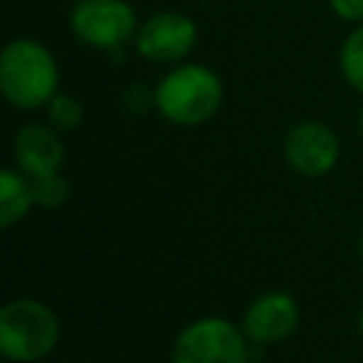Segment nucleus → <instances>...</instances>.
Wrapping results in <instances>:
<instances>
[{"label":"nucleus","instance_id":"2","mask_svg":"<svg viewBox=\"0 0 363 363\" xmlns=\"http://www.w3.org/2000/svg\"><path fill=\"white\" fill-rule=\"evenodd\" d=\"M224 102L221 77L199 62H182L153 88V108L173 125L193 128L218 113Z\"/></svg>","mask_w":363,"mask_h":363},{"label":"nucleus","instance_id":"7","mask_svg":"<svg viewBox=\"0 0 363 363\" xmlns=\"http://www.w3.org/2000/svg\"><path fill=\"white\" fill-rule=\"evenodd\" d=\"M284 159L295 173L318 179L335 170L340 159V142L323 122H298L284 139Z\"/></svg>","mask_w":363,"mask_h":363},{"label":"nucleus","instance_id":"9","mask_svg":"<svg viewBox=\"0 0 363 363\" xmlns=\"http://www.w3.org/2000/svg\"><path fill=\"white\" fill-rule=\"evenodd\" d=\"M11 156L20 173H26L28 179H43V176L60 173L65 159V145L54 125L28 122L14 133Z\"/></svg>","mask_w":363,"mask_h":363},{"label":"nucleus","instance_id":"1","mask_svg":"<svg viewBox=\"0 0 363 363\" xmlns=\"http://www.w3.org/2000/svg\"><path fill=\"white\" fill-rule=\"evenodd\" d=\"M60 85L54 54L31 37L11 40L0 54V91L20 111L45 108Z\"/></svg>","mask_w":363,"mask_h":363},{"label":"nucleus","instance_id":"10","mask_svg":"<svg viewBox=\"0 0 363 363\" xmlns=\"http://www.w3.org/2000/svg\"><path fill=\"white\" fill-rule=\"evenodd\" d=\"M34 207H37V201H34L31 179L26 173H20L17 167H6L0 173V224L6 230L14 227Z\"/></svg>","mask_w":363,"mask_h":363},{"label":"nucleus","instance_id":"5","mask_svg":"<svg viewBox=\"0 0 363 363\" xmlns=\"http://www.w3.org/2000/svg\"><path fill=\"white\" fill-rule=\"evenodd\" d=\"M71 31L91 48L113 51L139 31L136 11L128 0H77L71 9Z\"/></svg>","mask_w":363,"mask_h":363},{"label":"nucleus","instance_id":"8","mask_svg":"<svg viewBox=\"0 0 363 363\" xmlns=\"http://www.w3.org/2000/svg\"><path fill=\"white\" fill-rule=\"evenodd\" d=\"M298 320H301L298 301L289 292L272 289V292H261L244 309L241 329L252 346H272V343H284L298 329Z\"/></svg>","mask_w":363,"mask_h":363},{"label":"nucleus","instance_id":"14","mask_svg":"<svg viewBox=\"0 0 363 363\" xmlns=\"http://www.w3.org/2000/svg\"><path fill=\"white\" fill-rule=\"evenodd\" d=\"M329 9L346 23H363V0H329Z\"/></svg>","mask_w":363,"mask_h":363},{"label":"nucleus","instance_id":"4","mask_svg":"<svg viewBox=\"0 0 363 363\" xmlns=\"http://www.w3.org/2000/svg\"><path fill=\"white\" fill-rule=\"evenodd\" d=\"M252 343L227 318L207 315L190 320L173 340L170 363H250Z\"/></svg>","mask_w":363,"mask_h":363},{"label":"nucleus","instance_id":"13","mask_svg":"<svg viewBox=\"0 0 363 363\" xmlns=\"http://www.w3.org/2000/svg\"><path fill=\"white\" fill-rule=\"evenodd\" d=\"M31 187H34V201L37 207H45V210H57L68 201L71 196V184L62 173H51V176H43V179H31Z\"/></svg>","mask_w":363,"mask_h":363},{"label":"nucleus","instance_id":"15","mask_svg":"<svg viewBox=\"0 0 363 363\" xmlns=\"http://www.w3.org/2000/svg\"><path fill=\"white\" fill-rule=\"evenodd\" d=\"M357 329H360V335H363V306H360V315H357Z\"/></svg>","mask_w":363,"mask_h":363},{"label":"nucleus","instance_id":"16","mask_svg":"<svg viewBox=\"0 0 363 363\" xmlns=\"http://www.w3.org/2000/svg\"><path fill=\"white\" fill-rule=\"evenodd\" d=\"M360 261H363V233H360Z\"/></svg>","mask_w":363,"mask_h":363},{"label":"nucleus","instance_id":"11","mask_svg":"<svg viewBox=\"0 0 363 363\" xmlns=\"http://www.w3.org/2000/svg\"><path fill=\"white\" fill-rule=\"evenodd\" d=\"M340 74L343 79L357 91L363 94V23L346 34L343 45H340Z\"/></svg>","mask_w":363,"mask_h":363},{"label":"nucleus","instance_id":"12","mask_svg":"<svg viewBox=\"0 0 363 363\" xmlns=\"http://www.w3.org/2000/svg\"><path fill=\"white\" fill-rule=\"evenodd\" d=\"M45 111H48V122L57 128V130H77L79 125H82V119H85V108H82V102L77 99V96H71V94H54V99L45 105Z\"/></svg>","mask_w":363,"mask_h":363},{"label":"nucleus","instance_id":"6","mask_svg":"<svg viewBox=\"0 0 363 363\" xmlns=\"http://www.w3.org/2000/svg\"><path fill=\"white\" fill-rule=\"evenodd\" d=\"M196 23L182 11H159L136 31V51L147 62H182L196 45Z\"/></svg>","mask_w":363,"mask_h":363},{"label":"nucleus","instance_id":"17","mask_svg":"<svg viewBox=\"0 0 363 363\" xmlns=\"http://www.w3.org/2000/svg\"><path fill=\"white\" fill-rule=\"evenodd\" d=\"M360 133H363V111H360Z\"/></svg>","mask_w":363,"mask_h":363},{"label":"nucleus","instance_id":"3","mask_svg":"<svg viewBox=\"0 0 363 363\" xmlns=\"http://www.w3.org/2000/svg\"><path fill=\"white\" fill-rule=\"evenodd\" d=\"M60 340L57 312L37 298H11L0 306V354L14 363H37Z\"/></svg>","mask_w":363,"mask_h":363}]
</instances>
